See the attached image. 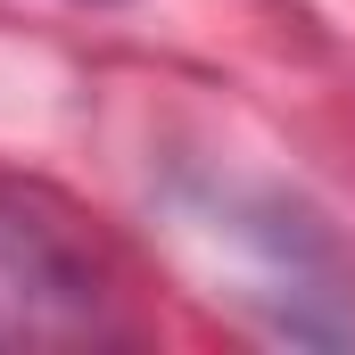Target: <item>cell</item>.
I'll list each match as a JSON object with an SVG mask.
<instances>
[{
  "mask_svg": "<svg viewBox=\"0 0 355 355\" xmlns=\"http://www.w3.org/2000/svg\"><path fill=\"white\" fill-rule=\"evenodd\" d=\"M174 232L207 265V281H223L215 297H232L265 331L306 339V347H347L355 339V257L289 190H265V182H182Z\"/></svg>",
  "mask_w": 355,
  "mask_h": 355,
  "instance_id": "6da1fadb",
  "label": "cell"
},
{
  "mask_svg": "<svg viewBox=\"0 0 355 355\" xmlns=\"http://www.w3.org/2000/svg\"><path fill=\"white\" fill-rule=\"evenodd\" d=\"M58 331H99V281L50 223H33V207L0 198V339Z\"/></svg>",
  "mask_w": 355,
  "mask_h": 355,
  "instance_id": "7a4b0ae2",
  "label": "cell"
}]
</instances>
